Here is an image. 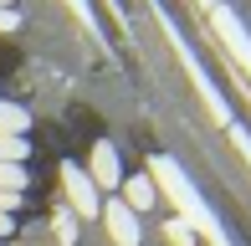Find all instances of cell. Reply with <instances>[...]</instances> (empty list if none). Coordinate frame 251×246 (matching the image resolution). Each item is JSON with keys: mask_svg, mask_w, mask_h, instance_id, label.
I'll return each instance as SVG.
<instances>
[{"mask_svg": "<svg viewBox=\"0 0 251 246\" xmlns=\"http://www.w3.org/2000/svg\"><path fill=\"white\" fill-rule=\"evenodd\" d=\"M62 190H67V210H72V216H98V210H102L98 185L87 180L82 164H62Z\"/></svg>", "mask_w": 251, "mask_h": 246, "instance_id": "obj_2", "label": "cell"}, {"mask_svg": "<svg viewBox=\"0 0 251 246\" xmlns=\"http://www.w3.org/2000/svg\"><path fill=\"white\" fill-rule=\"evenodd\" d=\"M26 128H31V113L21 103H5V98H0V133H21V139H26Z\"/></svg>", "mask_w": 251, "mask_h": 246, "instance_id": "obj_6", "label": "cell"}, {"mask_svg": "<svg viewBox=\"0 0 251 246\" xmlns=\"http://www.w3.org/2000/svg\"><path fill=\"white\" fill-rule=\"evenodd\" d=\"M67 5H72V16L82 21V26H93V31H98V16H93V5H87V0H67Z\"/></svg>", "mask_w": 251, "mask_h": 246, "instance_id": "obj_12", "label": "cell"}, {"mask_svg": "<svg viewBox=\"0 0 251 246\" xmlns=\"http://www.w3.org/2000/svg\"><path fill=\"white\" fill-rule=\"evenodd\" d=\"M0 31H21V10L16 5H0Z\"/></svg>", "mask_w": 251, "mask_h": 246, "instance_id": "obj_13", "label": "cell"}, {"mask_svg": "<svg viewBox=\"0 0 251 246\" xmlns=\"http://www.w3.org/2000/svg\"><path fill=\"white\" fill-rule=\"evenodd\" d=\"M51 231H56V241H62V246H77V216H72L67 205L51 210Z\"/></svg>", "mask_w": 251, "mask_h": 246, "instance_id": "obj_7", "label": "cell"}, {"mask_svg": "<svg viewBox=\"0 0 251 246\" xmlns=\"http://www.w3.org/2000/svg\"><path fill=\"white\" fill-rule=\"evenodd\" d=\"M231 144H236V154H241V159L251 164V133L241 128V123H231Z\"/></svg>", "mask_w": 251, "mask_h": 246, "instance_id": "obj_11", "label": "cell"}, {"mask_svg": "<svg viewBox=\"0 0 251 246\" xmlns=\"http://www.w3.org/2000/svg\"><path fill=\"white\" fill-rule=\"evenodd\" d=\"M87 180H93L98 190H118L123 185V170H118V149H113L108 139L93 144V164H87Z\"/></svg>", "mask_w": 251, "mask_h": 246, "instance_id": "obj_4", "label": "cell"}, {"mask_svg": "<svg viewBox=\"0 0 251 246\" xmlns=\"http://www.w3.org/2000/svg\"><path fill=\"white\" fill-rule=\"evenodd\" d=\"M31 144L21 139V133H0V164H26Z\"/></svg>", "mask_w": 251, "mask_h": 246, "instance_id": "obj_8", "label": "cell"}, {"mask_svg": "<svg viewBox=\"0 0 251 246\" xmlns=\"http://www.w3.org/2000/svg\"><path fill=\"white\" fill-rule=\"evenodd\" d=\"M164 241H169V246H195V231L175 216V221H164Z\"/></svg>", "mask_w": 251, "mask_h": 246, "instance_id": "obj_9", "label": "cell"}, {"mask_svg": "<svg viewBox=\"0 0 251 246\" xmlns=\"http://www.w3.org/2000/svg\"><path fill=\"white\" fill-rule=\"evenodd\" d=\"M102 226H108V236L118 241V246H139V241H144L139 216H133L123 200H108V205H102Z\"/></svg>", "mask_w": 251, "mask_h": 246, "instance_id": "obj_3", "label": "cell"}, {"mask_svg": "<svg viewBox=\"0 0 251 246\" xmlns=\"http://www.w3.org/2000/svg\"><path fill=\"white\" fill-rule=\"evenodd\" d=\"M0 190H26V170L21 164H0Z\"/></svg>", "mask_w": 251, "mask_h": 246, "instance_id": "obj_10", "label": "cell"}, {"mask_svg": "<svg viewBox=\"0 0 251 246\" xmlns=\"http://www.w3.org/2000/svg\"><path fill=\"white\" fill-rule=\"evenodd\" d=\"M10 236V216H0V241H5Z\"/></svg>", "mask_w": 251, "mask_h": 246, "instance_id": "obj_15", "label": "cell"}, {"mask_svg": "<svg viewBox=\"0 0 251 246\" xmlns=\"http://www.w3.org/2000/svg\"><path fill=\"white\" fill-rule=\"evenodd\" d=\"M200 5H205V16H210V10H221V5H226V0H200Z\"/></svg>", "mask_w": 251, "mask_h": 246, "instance_id": "obj_14", "label": "cell"}, {"mask_svg": "<svg viewBox=\"0 0 251 246\" xmlns=\"http://www.w3.org/2000/svg\"><path fill=\"white\" fill-rule=\"evenodd\" d=\"M0 5H16V0H0Z\"/></svg>", "mask_w": 251, "mask_h": 246, "instance_id": "obj_16", "label": "cell"}, {"mask_svg": "<svg viewBox=\"0 0 251 246\" xmlns=\"http://www.w3.org/2000/svg\"><path fill=\"white\" fill-rule=\"evenodd\" d=\"M118 190H123V205H128L133 216H139V210H149L154 200H159V190H154V180H149V174H128V180H123Z\"/></svg>", "mask_w": 251, "mask_h": 246, "instance_id": "obj_5", "label": "cell"}, {"mask_svg": "<svg viewBox=\"0 0 251 246\" xmlns=\"http://www.w3.org/2000/svg\"><path fill=\"white\" fill-rule=\"evenodd\" d=\"M149 180H154V190L169 200V205H179V221H185L195 236H205V246H231V236H226V226H221V216L205 205V195L195 190V180H190L175 159H164V154H159V159H149Z\"/></svg>", "mask_w": 251, "mask_h": 246, "instance_id": "obj_1", "label": "cell"}]
</instances>
